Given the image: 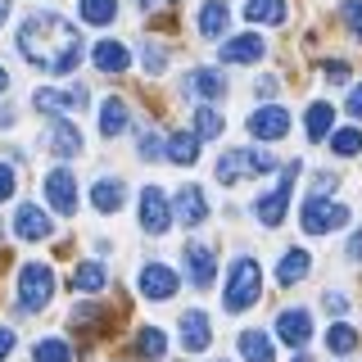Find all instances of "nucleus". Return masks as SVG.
Wrapping results in <instances>:
<instances>
[{"instance_id":"obj_31","label":"nucleus","mask_w":362,"mask_h":362,"mask_svg":"<svg viewBox=\"0 0 362 362\" xmlns=\"http://www.w3.org/2000/svg\"><path fill=\"white\" fill-rule=\"evenodd\" d=\"M32 362H73V349H68V339H59V335L37 339V344H32Z\"/></svg>"},{"instance_id":"obj_6","label":"nucleus","mask_w":362,"mask_h":362,"mask_svg":"<svg viewBox=\"0 0 362 362\" xmlns=\"http://www.w3.org/2000/svg\"><path fill=\"white\" fill-rule=\"evenodd\" d=\"M136 286H141V294L150 303H163V299H173V294H177L181 281H177V272L168 267V263H145L141 276H136Z\"/></svg>"},{"instance_id":"obj_2","label":"nucleus","mask_w":362,"mask_h":362,"mask_svg":"<svg viewBox=\"0 0 362 362\" xmlns=\"http://www.w3.org/2000/svg\"><path fill=\"white\" fill-rule=\"evenodd\" d=\"M263 299V272H258L254 258H235L231 272H226V290H222V308L226 313H245Z\"/></svg>"},{"instance_id":"obj_33","label":"nucleus","mask_w":362,"mask_h":362,"mask_svg":"<svg viewBox=\"0 0 362 362\" xmlns=\"http://www.w3.org/2000/svg\"><path fill=\"white\" fill-rule=\"evenodd\" d=\"M240 177H249L245 173V150H226L218 158V181H222V186H235Z\"/></svg>"},{"instance_id":"obj_14","label":"nucleus","mask_w":362,"mask_h":362,"mask_svg":"<svg viewBox=\"0 0 362 362\" xmlns=\"http://www.w3.org/2000/svg\"><path fill=\"white\" fill-rule=\"evenodd\" d=\"M263 50H267V41L258 37V32H240V37H231V41H222V64H258L263 59Z\"/></svg>"},{"instance_id":"obj_36","label":"nucleus","mask_w":362,"mask_h":362,"mask_svg":"<svg viewBox=\"0 0 362 362\" xmlns=\"http://www.w3.org/2000/svg\"><path fill=\"white\" fill-rule=\"evenodd\" d=\"M272 168H276V158H272L267 150H245V173H249V177L272 173Z\"/></svg>"},{"instance_id":"obj_34","label":"nucleus","mask_w":362,"mask_h":362,"mask_svg":"<svg viewBox=\"0 0 362 362\" xmlns=\"http://www.w3.org/2000/svg\"><path fill=\"white\" fill-rule=\"evenodd\" d=\"M331 150H335L339 158H358V154H362V132H358V127L331 132Z\"/></svg>"},{"instance_id":"obj_32","label":"nucleus","mask_w":362,"mask_h":362,"mask_svg":"<svg viewBox=\"0 0 362 362\" xmlns=\"http://www.w3.org/2000/svg\"><path fill=\"white\" fill-rule=\"evenodd\" d=\"M77 14H82L90 28H105V23H113L118 5H113V0H77Z\"/></svg>"},{"instance_id":"obj_39","label":"nucleus","mask_w":362,"mask_h":362,"mask_svg":"<svg viewBox=\"0 0 362 362\" xmlns=\"http://www.w3.org/2000/svg\"><path fill=\"white\" fill-rule=\"evenodd\" d=\"M158 154H168V145L154 132H141V158H158Z\"/></svg>"},{"instance_id":"obj_8","label":"nucleus","mask_w":362,"mask_h":362,"mask_svg":"<svg viewBox=\"0 0 362 362\" xmlns=\"http://www.w3.org/2000/svg\"><path fill=\"white\" fill-rule=\"evenodd\" d=\"M141 226L150 235H163L168 226H173V204H168V195L158 186H145L141 190Z\"/></svg>"},{"instance_id":"obj_23","label":"nucleus","mask_w":362,"mask_h":362,"mask_svg":"<svg viewBox=\"0 0 362 362\" xmlns=\"http://www.w3.org/2000/svg\"><path fill=\"white\" fill-rule=\"evenodd\" d=\"M226 23H231V9H226V0H204V5H199V32H204L209 41L222 37Z\"/></svg>"},{"instance_id":"obj_5","label":"nucleus","mask_w":362,"mask_h":362,"mask_svg":"<svg viewBox=\"0 0 362 362\" xmlns=\"http://www.w3.org/2000/svg\"><path fill=\"white\" fill-rule=\"evenodd\" d=\"M294 177H299V163H286V173H281V181H276V190H267L263 199H254V218L263 222V226H281V222H286Z\"/></svg>"},{"instance_id":"obj_1","label":"nucleus","mask_w":362,"mask_h":362,"mask_svg":"<svg viewBox=\"0 0 362 362\" xmlns=\"http://www.w3.org/2000/svg\"><path fill=\"white\" fill-rule=\"evenodd\" d=\"M18 50H23L28 64H37L54 77H68L82 64V37H77V28L59 14H32L18 28Z\"/></svg>"},{"instance_id":"obj_24","label":"nucleus","mask_w":362,"mask_h":362,"mask_svg":"<svg viewBox=\"0 0 362 362\" xmlns=\"http://www.w3.org/2000/svg\"><path fill=\"white\" fill-rule=\"evenodd\" d=\"M240 358L245 362H276V349H272V335H263V331H240Z\"/></svg>"},{"instance_id":"obj_44","label":"nucleus","mask_w":362,"mask_h":362,"mask_svg":"<svg viewBox=\"0 0 362 362\" xmlns=\"http://www.w3.org/2000/svg\"><path fill=\"white\" fill-rule=\"evenodd\" d=\"M9 354H14V331H9V326H0V362H5Z\"/></svg>"},{"instance_id":"obj_11","label":"nucleus","mask_w":362,"mask_h":362,"mask_svg":"<svg viewBox=\"0 0 362 362\" xmlns=\"http://www.w3.org/2000/svg\"><path fill=\"white\" fill-rule=\"evenodd\" d=\"M173 218L181 226H199V222H209V199H204V190L199 186H181L177 195H173Z\"/></svg>"},{"instance_id":"obj_46","label":"nucleus","mask_w":362,"mask_h":362,"mask_svg":"<svg viewBox=\"0 0 362 362\" xmlns=\"http://www.w3.org/2000/svg\"><path fill=\"white\" fill-rule=\"evenodd\" d=\"M326 77H331V82H344V77H349V68L339 64V59H331V64H326Z\"/></svg>"},{"instance_id":"obj_20","label":"nucleus","mask_w":362,"mask_h":362,"mask_svg":"<svg viewBox=\"0 0 362 362\" xmlns=\"http://www.w3.org/2000/svg\"><path fill=\"white\" fill-rule=\"evenodd\" d=\"M90 59H95V68H100V73H127L132 54H127V45H122V41H95Z\"/></svg>"},{"instance_id":"obj_13","label":"nucleus","mask_w":362,"mask_h":362,"mask_svg":"<svg viewBox=\"0 0 362 362\" xmlns=\"http://www.w3.org/2000/svg\"><path fill=\"white\" fill-rule=\"evenodd\" d=\"M186 272H190V286L209 290L213 276H218V258H213V249L199 245V240H190V245H186Z\"/></svg>"},{"instance_id":"obj_38","label":"nucleus","mask_w":362,"mask_h":362,"mask_svg":"<svg viewBox=\"0 0 362 362\" xmlns=\"http://www.w3.org/2000/svg\"><path fill=\"white\" fill-rule=\"evenodd\" d=\"M344 23L354 32V41H362V0H344Z\"/></svg>"},{"instance_id":"obj_47","label":"nucleus","mask_w":362,"mask_h":362,"mask_svg":"<svg viewBox=\"0 0 362 362\" xmlns=\"http://www.w3.org/2000/svg\"><path fill=\"white\" fill-rule=\"evenodd\" d=\"M14 122V109H0V127H9Z\"/></svg>"},{"instance_id":"obj_45","label":"nucleus","mask_w":362,"mask_h":362,"mask_svg":"<svg viewBox=\"0 0 362 362\" xmlns=\"http://www.w3.org/2000/svg\"><path fill=\"white\" fill-rule=\"evenodd\" d=\"M349 113H354V118H362V82L349 90Z\"/></svg>"},{"instance_id":"obj_49","label":"nucleus","mask_w":362,"mask_h":362,"mask_svg":"<svg viewBox=\"0 0 362 362\" xmlns=\"http://www.w3.org/2000/svg\"><path fill=\"white\" fill-rule=\"evenodd\" d=\"M9 86V73H5V68H0V90H5Z\"/></svg>"},{"instance_id":"obj_27","label":"nucleus","mask_w":362,"mask_h":362,"mask_svg":"<svg viewBox=\"0 0 362 362\" xmlns=\"http://www.w3.org/2000/svg\"><path fill=\"white\" fill-rule=\"evenodd\" d=\"M168 158L181 163V168H190L199 158V136L195 132H173V136H168Z\"/></svg>"},{"instance_id":"obj_41","label":"nucleus","mask_w":362,"mask_h":362,"mask_svg":"<svg viewBox=\"0 0 362 362\" xmlns=\"http://www.w3.org/2000/svg\"><path fill=\"white\" fill-rule=\"evenodd\" d=\"M9 195H14V168H5V163H0V204H5Z\"/></svg>"},{"instance_id":"obj_30","label":"nucleus","mask_w":362,"mask_h":362,"mask_svg":"<svg viewBox=\"0 0 362 362\" xmlns=\"http://www.w3.org/2000/svg\"><path fill=\"white\" fill-rule=\"evenodd\" d=\"M136 354L150 358V362H158V358L168 354V335L158 331V326H145V331H136Z\"/></svg>"},{"instance_id":"obj_29","label":"nucleus","mask_w":362,"mask_h":362,"mask_svg":"<svg viewBox=\"0 0 362 362\" xmlns=\"http://www.w3.org/2000/svg\"><path fill=\"white\" fill-rule=\"evenodd\" d=\"M326 349H331L335 358H349V354L358 349V331H354L349 322H335L331 331H326Z\"/></svg>"},{"instance_id":"obj_48","label":"nucleus","mask_w":362,"mask_h":362,"mask_svg":"<svg viewBox=\"0 0 362 362\" xmlns=\"http://www.w3.org/2000/svg\"><path fill=\"white\" fill-rule=\"evenodd\" d=\"M9 18V0H0V23H5Z\"/></svg>"},{"instance_id":"obj_43","label":"nucleus","mask_w":362,"mask_h":362,"mask_svg":"<svg viewBox=\"0 0 362 362\" xmlns=\"http://www.w3.org/2000/svg\"><path fill=\"white\" fill-rule=\"evenodd\" d=\"M322 303H326V313H349V299H344V294H335V290L326 294Z\"/></svg>"},{"instance_id":"obj_3","label":"nucleus","mask_w":362,"mask_h":362,"mask_svg":"<svg viewBox=\"0 0 362 362\" xmlns=\"http://www.w3.org/2000/svg\"><path fill=\"white\" fill-rule=\"evenodd\" d=\"M354 213L344 209V204H331V199H322V195H308L303 199V209H299V226H303V235H326V231H335V226H344Z\"/></svg>"},{"instance_id":"obj_16","label":"nucleus","mask_w":362,"mask_h":362,"mask_svg":"<svg viewBox=\"0 0 362 362\" xmlns=\"http://www.w3.org/2000/svg\"><path fill=\"white\" fill-rule=\"evenodd\" d=\"M14 231L23 235V240H45V235L54 231V222L45 218L37 204H18V213H14Z\"/></svg>"},{"instance_id":"obj_35","label":"nucleus","mask_w":362,"mask_h":362,"mask_svg":"<svg viewBox=\"0 0 362 362\" xmlns=\"http://www.w3.org/2000/svg\"><path fill=\"white\" fill-rule=\"evenodd\" d=\"M222 127H226V122H222V113L213 109V105H199L195 109V136H199V141H204V136H209V141H213V136H222Z\"/></svg>"},{"instance_id":"obj_28","label":"nucleus","mask_w":362,"mask_h":362,"mask_svg":"<svg viewBox=\"0 0 362 362\" xmlns=\"http://www.w3.org/2000/svg\"><path fill=\"white\" fill-rule=\"evenodd\" d=\"M245 18L249 23H286V0H245Z\"/></svg>"},{"instance_id":"obj_25","label":"nucleus","mask_w":362,"mask_h":362,"mask_svg":"<svg viewBox=\"0 0 362 362\" xmlns=\"http://www.w3.org/2000/svg\"><path fill=\"white\" fill-rule=\"evenodd\" d=\"M127 105H122L118 95H109L105 105H100V136H122L127 132Z\"/></svg>"},{"instance_id":"obj_42","label":"nucleus","mask_w":362,"mask_h":362,"mask_svg":"<svg viewBox=\"0 0 362 362\" xmlns=\"http://www.w3.org/2000/svg\"><path fill=\"white\" fill-rule=\"evenodd\" d=\"M331 190H335V173H322V177L313 181V195H322V199H326Z\"/></svg>"},{"instance_id":"obj_10","label":"nucleus","mask_w":362,"mask_h":362,"mask_svg":"<svg viewBox=\"0 0 362 362\" xmlns=\"http://www.w3.org/2000/svg\"><path fill=\"white\" fill-rule=\"evenodd\" d=\"M276 335H281V344L303 349V344L313 339V317H308V308H286V313H276Z\"/></svg>"},{"instance_id":"obj_7","label":"nucleus","mask_w":362,"mask_h":362,"mask_svg":"<svg viewBox=\"0 0 362 362\" xmlns=\"http://www.w3.org/2000/svg\"><path fill=\"white\" fill-rule=\"evenodd\" d=\"M45 199H50L54 213L73 218V213H77V177L68 173V168H54V173H45Z\"/></svg>"},{"instance_id":"obj_26","label":"nucleus","mask_w":362,"mask_h":362,"mask_svg":"<svg viewBox=\"0 0 362 362\" xmlns=\"http://www.w3.org/2000/svg\"><path fill=\"white\" fill-rule=\"evenodd\" d=\"M105 281H109V272H105V263H77V272H73V290L77 294H100L105 290Z\"/></svg>"},{"instance_id":"obj_15","label":"nucleus","mask_w":362,"mask_h":362,"mask_svg":"<svg viewBox=\"0 0 362 362\" xmlns=\"http://www.w3.org/2000/svg\"><path fill=\"white\" fill-rule=\"evenodd\" d=\"M181 344H186V354H204V349L213 344V322H209V313L190 308L186 317H181Z\"/></svg>"},{"instance_id":"obj_18","label":"nucleus","mask_w":362,"mask_h":362,"mask_svg":"<svg viewBox=\"0 0 362 362\" xmlns=\"http://www.w3.org/2000/svg\"><path fill=\"white\" fill-rule=\"evenodd\" d=\"M90 204H95L100 213H118L122 204H127V186H122L118 177H100L95 186H90Z\"/></svg>"},{"instance_id":"obj_9","label":"nucleus","mask_w":362,"mask_h":362,"mask_svg":"<svg viewBox=\"0 0 362 362\" xmlns=\"http://www.w3.org/2000/svg\"><path fill=\"white\" fill-rule=\"evenodd\" d=\"M245 127H249V136H258V141H281V136L290 132V113L281 105H263V109L249 113Z\"/></svg>"},{"instance_id":"obj_40","label":"nucleus","mask_w":362,"mask_h":362,"mask_svg":"<svg viewBox=\"0 0 362 362\" xmlns=\"http://www.w3.org/2000/svg\"><path fill=\"white\" fill-rule=\"evenodd\" d=\"M344 258H349V263H362V226L344 240Z\"/></svg>"},{"instance_id":"obj_4","label":"nucleus","mask_w":362,"mask_h":362,"mask_svg":"<svg viewBox=\"0 0 362 362\" xmlns=\"http://www.w3.org/2000/svg\"><path fill=\"white\" fill-rule=\"evenodd\" d=\"M50 299H54V272L45 263H23V272H18V303L28 313H41Z\"/></svg>"},{"instance_id":"obj_22","label":"nucleus","mask_w":362,"mask_h":362,"mask_svg":"<svg viewBox=\"0 0 362 362\" xmlns=\"http://www.w3.org/2000/svg\"><path fill=\"white\" fill-rule=\"evenodd\" d=\"M50 150L59 154V158L82 154V132H77L68 118H54V122H50Z\"/></svg>"},{"instance_id":"obj_37","label":"nucleus","mask_w":362,"mask_h":362,"mask_svg":"<svg viewBox=\"0 0 362 362\" xmlns=\"http://www.w3.org/2000/svg\"><path fill=\"white\" fill-rule=\"evenodd\" d=\"M141 59H145V73H163V64H168V54H163V45H154V41H145V50H141Z\"/></svg>"},{"instance_id":"obj_12","label":"nucleus","mask_w":362,"mask_h":362,"mask_svg":"<svg viewBox=\"0 0 362 362\" xmlns=\"http://www.w3.org/2000/svg\"><path fill=\"white\" fill-rule=\"evenodd\" d=\"M32 105H37L41 113H73V109H82L86 105V90L82 86H73V90H54V86H41L37 95H32Z\"/></svg>"},{"instance_id":"obj_19","label":"nucleus","mask_w":362,"mask_h":362,"mask_svg":"<svg viewBox=\"0 0 362 362\" xmlns=\"http://www.w3.org/2000/svg\"><path fill=\"white\" fill-rule=\"evenodd\" d=\"M186 90L199 100H222L226 95V77L218 73V68H195V73L186 77Z\"/></svg>"},{"instance_id":"obj_17","label":"nucleus","mask_w":362,"mask_h":362,"mask_svg":"<svg viewBox=\"0 0 362 362\" xmlns=\"http://www.w3.org/2000/svg\"><path fill=\"white\" fill-rule=\"evenodd\" d=\"M308 267H313L308 249H286V254L276 258V286H299V281L308 276Z\"/></svg>"},{"instance_id":"obj_21","label":"nucleus","mask_w":362,"mask_h":362,"mask_svg":"<svg viewBox=\"0 0 362 362\" xmlns=\"http://www.w3.org/2000/svg\"><path fill=\"white\" fill-rule=\"evenodd\" d=\"M331 127H335V109L326 105V100H313L308 113H303V132H308V141H331Z\"/></svg>"}]
</instances>
